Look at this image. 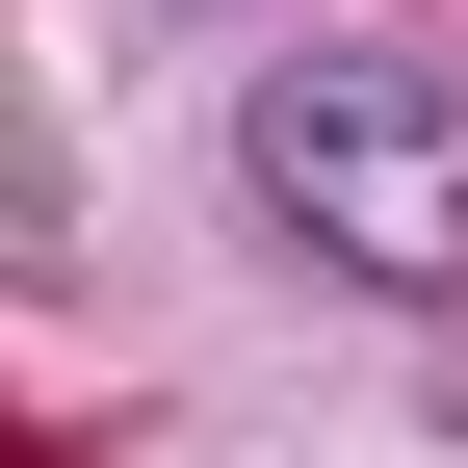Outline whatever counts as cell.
Returning <instances> with one entry per match:
<instances>
[{
    "mask_svg": "<svg viewBox=\"0 0 468 468\" xmlns=\"http://www.w3.org/2000/svg\"><path fill=\"white\" fill-rule=\"evenodd\" d=\"M234 208L313 286L468 313V79L442 52H261V79H234Z\"/></svg>",
    "mask_w": 468,
    "mask_h": 468,
    "instance_id": "1",
    "label": "cell"
}]
</instances>
